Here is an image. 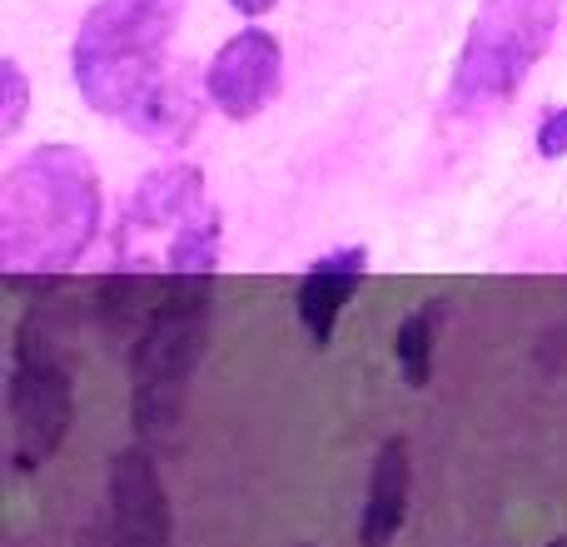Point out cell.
I'll use <instances>...</instances> for the list:
<instances>
[{"instance_id": "obj_4", "label": "cell", "mask_w": 567, "mask_h": 547, "mask_svg": "<svg viewBox=\"0 0 567 547\" xmlns=\"http://www.w3.org/2000/svg\"><path fill=\"white\" fill-rule=\"evenodd\" d=\"M215 283H169L130 339V423L140 443H165L179 433L209 343Z\"/></svg>"}, {"instance_id": "obj_9", "label": "cell", "mask_w": 567, "mask_h": 547, "mask_svg": "<svg viewBox=\"0 0 567 547\" xmlns=\"http://www.w3.org/2000/svg\"><path fill=\"white\" fill-rule=\"evenodd\" d=\"M363 274H369V249L363 245H339L329 255H319L309 269L299 274V289H293V313H299V329L313 349H329L333 333H339L343 309L353 303Z\"/></svg>"}, {"instance_id": "obj_13", "label": "cell", "mask_w": 567, "mask_h": 547, "mask_svg": "<svg viewBox=\"0 0 567 547\" xmlns=\"http://www.w3.org/2000/svg\"><path fill=\"white\" fill-rule=\"evenodd\" d=\"M533 149H538V159H567V105H553L543 110L538 130H533Z\"/></svg>"}, {"instance_id": "obj_8", "label": "cell", "mask_w": 567, "mask_h": 547, "mask_svg": "<svg viewBox=\"0 0 567 547\" xmlns=\"http://www.w3.org/2000/svg\"><path fill=\"white\" fill-rule=\"evenodd\" d=\"M284 85V45L265 25H245L205 65V100L225 120H259Z\"/></svg>"}, {"instance_id": "obj_3", "label": "cell", "mask_w": 567, "mask_h": 547, "mask_svg": "<svg viewBox=\"0 0 567 547\" xmlns=\"http://www.w3.org/2000/svg\"><path fill=\"white\" fill-rule=\"evenodd\" d=\"M100 215H105V195H100L95 159L65 140L35 145L0 179V269L6 279H35L45 289L50 279L70 274L95 245Z\"/></svg>"}, {"instance_id": "obj_6", "label": "cell", "mask_w": 567, "mask_h": 547, "mask_svg": "<svg viewBox=\"0 0 567 547\" xmlns=\"http://www.w3.org/2000/svg\"><path fill=\"white\" fill-rule=\"evenodd\" d=\"M75 423V373L45 329V309L30 303L16 323L6 373V453L16 473H40Z\"/></svg>"}, {"instance_id": "obj_2", "label": "cell", "mask_w": 567, "mask_h": 547, "mask_svg": "<svg viewBox=\"0 0 567 547\" xmlns=\"http://www.w3.org/2000/svg\"><path fill=\"white\" fill-rule=\"evenodd\" d=\"M219 279V209L195 165L150 169L115 225V265L100 279L95 309L105 333L135 339L169 283Z\"/></svg>"}, {"instance_id": "obj_15", "label": "cell", "mask_w": 567, "mask_h": 547, "mask_svg": "<svg viewBox=\"0 0 567 547\" xmlns=\"http://www.w3.org/2000/svg\"><path fill=\"white\" fill-rule=\"evenodd\" d=\"M548 547H567V538H553V543H548Z\"/></svg>"}, {"instance_id": "obj_10", "label": "cell", "mask_w": 567, "mask_h": 547, "mask_svg": "<svg viewBox=\"0 0 567 547\" xmlns=\"http://www.w3.org/2000/svg\"><path fill=\"white\" fill-rule=\"evenodd\" d=\"M409 498H413V458L409 438H383L373 453L369 488H363L359 508V547H389L409 523Z\"/></svg>"}, {"instance_id": "obj_12", "label": "cell", "mask_w": 567, "mask_h": 547, "mask_svg": "<svg viewBox=\"0 0 567 547\" xmlns=\"http://www.w3.org/2000/svg\"><path fill=\"white\" fill-rule=\"evenodd\" d=\"M25 105H30V85L20 60H0V140H10L25 125Z\"/></svg>"}, {"instance_id": "obj_11", "label": "cell", "mask_w": 567, "mask_h": 547, "mask_svg": "<svg viewBox=\"0 0 567 547\" xmlns=\"http://www.w3.org/2000/svg\"><path fill=\"white\" fill-rule=\"evenodd\" d=\"M443 299H423L419 309H409L393 329V363H399L409 389H429L433 359H439V329H443Z\"/></svg>"}, {"instance_id": "obj_5", "label": "cell", "mask_w": 567, "mask_h": 547, "mask_svg": "<svg viewBox=\"0 0 567 547\" xmlns=\"http://www.w3.org/2000/svg\"><path fill=\"white\" fill-rule=\"evenodd\" d=\"M563 25V0H483L468 20L463 50L453 60L449 105L453 120H488L518 100Z\"/></svg>"}, {"instance_id": "obj_1", "label": "cell", "mask_w": 567, "mask_h": 547, "mask_svg": "<svg viewBox=\"0 0 567 547\" xmlns=\"http://www.w3.org/2000/svg\"><path fill=\"white\" fill-rule=\"evenodd\" d=\"M179 16L185 0H95L70 45L80 100L165 149L185 145L205 110L175 65Z\"/></svg>"}, {"instance_id": "obj_14", "label": "cell", "mask_w": 567, "mask_h": 547, "mask_svg": "<svg viewBox=\"0 0 567 547\" xmlns=\"http://www.w3.org/2000/svg\"><path fill=\"white\" fill-rule=\"evenodd\" d=\"M229 6H235V10H239V16H249V20H255V16H265V10H275V6H284V0H229Z\"/></svg>"}, {"instance_id": "obj_7", "label": "cell", "mask_w": 567, "mask_h": 547, "mask_svg": "<svg viewBox=\"0 0 567 547\" xmlns=\"http://www.w3.org/2000/svg\"><path fill=\"white\" fill-rule=\"evenodd\" d=\"M80 547H175V513H169L165 478L145 443L120 448L105 468V508Z\"/></svg>"}]
</instances>
